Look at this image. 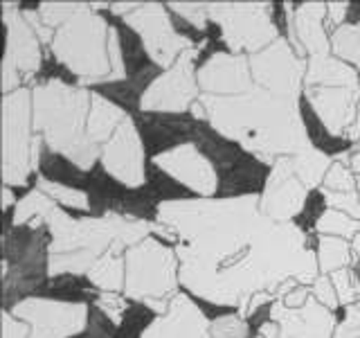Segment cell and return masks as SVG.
Here are the masks:
<instances>
[{"label": "cell", "mask_w": 360, "mask_h": 338, "mask_svg": "<svg viewBox=\"0 0 360 338\" xmlns=\"http://www.w3.org/2000/svg\"><path fill=\"white\" fill-rule=\"evenodd\" d=\"M155 221L176 237L185 293L243 318L320 277L307 232L295 221L268 219L252 192L169 199L155 206Z\"/></svg>", "instance_id": "obj_1"}, {"label": "cell", "mask_w": 360, "mask_h": 338, "mask_svg": "<svg viewBox=\"0 0 360 338\" xmlns=\"http://www.w3.org/2000/svg\"><path fill=\"white\" fill-rule=\"evenodd\" d=\"M200 104L207 111V124L223 140L239 144L268 167L313 146L302 99L281 97L255 84L234 97L200 95Z\"/></svg>", "instance_id": "obj_2"}, {"label": "cell", "mask_w": 360, "mask_h": 338, "mask_svg": "<svg viewBox=\"0 0 360 338\" xmlns=\"http://www.w3.org/2000/svg\"><path fill=\"white\" fill-rule=\"evenodd\" d=\"M93 90L79 84H68L61 77L32 84V111L34 131L43 144L77 172H90L101 149L88 135V115Z\"/></svg>", "instance_id": "obj_3"}, {"label": "cell", "mask_w": 360, "mask_h": 338, "mask_svg": "<svg viewBox=\"0 0 360 338\" xmlns=\"http://www.w3.org/2000/svg\"><path fill=\"white\" fill-rule=\"evenodd\" d=\"M50 52L84 88L120 84L129 77L120 32L93 3H84L70 20L54 30Z\"/></svg>", "instance_id": "obj_4"}, {"label": "cell", "mask_w": 360, "mask_h": 338, "mask_svg": "<svg viewBox=\"0 0 360 338\" xmlns=\"http://www.w3.org/2000/svg\"><path fill=\"white\" fill-rule=\"evenodd\" d=\"M124 214L108 210L101 217H72L61 206L56 208L45 230L48 242V277H79L88 275L101 257L117 244Z\"/></svg>", "instance_id": "obj_5"}, {"label": "cell", "mask_w": 360, "mask_h": 338, "mask_svg": "<svg viewBox=\"0 0 360 338\" xmlns=\"http://www.w3.org/2000/svg\"><path fill=\"white\" fill-rule=\"evenodd\" d=\"M127 259V282L124 296L129 302H140L155 315L169 309L180 293V262L176 248L158 237L140 242L124 253Z\"/></svg>", "instance_id": "obj_6"}, {"label": "cell", "mask_w": 360, "mask_h": 338, "mask_svg": "<svg viewBox=\"0 0 360 338\" xmlns=\"http://www.w3.org/2000/svg\"><path fill=\"white\" fill-rule=\"evenodd\" d=\"M41 135L34 131L32 86L3 95V180L7 187H25L39 169Z\"/></svg>", "instance_id": "obj_7"}, {"label": "cell", "mask_w": 360, "mask_h": 338, "mask_svg": "<svg viewBox=\"0 0 360 338\" xmlns=\"http://www.w3.org/2000/svg\"><path fill=\"white\" fill-rule=\"evenodd\" d=\"M273 3H207L210 20L221 30V43L232 54L252 56L281 39Z\"/></svg>", "instance_id": "obj_8"}, {"label": "cell", "mask_w": 360, "mask_h": 338, "mask_svg": "<svg viewBox=\"0 0 360 338\" xmlns=\"http://www.w3.org/2000/svg\"><path fill=\"white\" fill-rule=\"evenodd\" d=\"M335 311L311 296L309 287H295L268 307V320L255 338H333Z\"/></svg>", "instance_id": "obj_9"}, {"label": "cell", "mask_w": 360, "mask_h": 338, "mask_svg": "<svg viewBox=\"0 0 360 338\" xmlns=\"http://www.w3.org/2000/svg\"><path fill=\"white\" fill-rule=\"evenodd\" d=\"M205 43L207 41H200L196 48L187 50L180 56L169 70H162L151 79L138 99L142 113H149V115H185L191 111V106L202 95L196 79V59L200 50L205 48Z\"/></svg>", "instance_id": "obj_10"}, {"label": "cell", "mask_w": 360, "mask_h": 338, "mask_svg": "<svg viewBox=\"0 0 360 338\" xmlns=\"http://www.w3.org/2000/svg\"><path fill=\"white\" fill-rule=\"evenodd\" d=\"M122 20L140 39L146 59L160 70H169L187 50L198 45L176 30L167 3H140L138 9H133Z\"/></svg>", "instance_id": "obj_11"}, {"label": "cell", "mask_w": 360, "mask_h": 338, "mask_svg": "<svg viewBox=\"0 0 360 338\" xmlns=\"http://www.w3.org/2000/svg\"><path fill=\"white\" fill-rule=\"evenodd\" d=\"M5 309L32 327V338H77L90 325V304L84 300L27 296Z\"/></svg>", "instance_id": "obj_12"}, {"label": "cell", "mask_w": 360, "mask_h": 338, "mask_svg": "<svg viewBox=\"0 0 360 338\" xmlns=\"http://www.w3.org/2000/svg\"><path fill=\"white\" fill-rule=\"evenodd\" d=\"M151 165L198 199L217 196L221 178L212 158L196 142H178L151 158Z\"/></svg>", "instance_id": "obj_13"}, {"label": "cell", "mask_w": 360, "mask_h": 338, "mask_svg": "<svg viewBox=\"0 0 360 338\" xmlns=\"http://www.w3.org/2000/svg\"><path fill=\"white\" fill-rule=\"evenodd\" d=\"M250 70L257 86L281 97L302 99L304 79H307V59L295 52L286 37L277 39L266 50L250 56Z\"/></svg>", "instance_id": "obj_14"}, {"label": "cell", "mask_w": 360, "mask_h": 338, "mask_svg": "<svg viewBox=\"0 0 360 338\" xmlns=\"http://www.w3.org/2000/svg\"><path fill=\"white\" fill-rule=\"evenodd\" d=\"M99 165L122 187L140 189L146 185V146L133 115L124 120L115 135L101 146Z\"/></svg>", "instance_id": "obj_15"}, {"label": "cell", "mask_w": 360, "mask_h": 338, "mask_svg": "<svg viewBox=\"0 0 360 338\" xmlns=\"http://www.w3.org/2000/svg\"><path fill=\"white\" fill-rule=\"evenodd\" d=\"M309 192L311 189L302 183L292 169L290 158H279L270 167L264 189L259 192V208L268 219L277 223H290L307 206Z\"/></svg>", "instance_id": "obj_16"}, {"label": "cell", "mask_w": 360, "mask_h": 338, "mask_svg": "<svg viewBox=\"0 0 360 338\" xmlns=\"http://www.w3.org/2000/svg\"><path fill=\"white\" fill-rule=\"evenodd\" d=\"M198 88L210 97H234L255 86L250 56L232 54L228 50L212 52L196 70Z\"/></svg>", "instance_id": "obj_17"}, {"label": "cell", "mask_w": 360, "mask_h": 338, "mask_svg": "<svg viewBox=\"0 0 360 338\" xmlns=\"http://www.w3.org/2000/svg\"><path fill=\"white\" fill-rule=\"evenodd\" d=\"M304 99L331 138H345L356 122L360 88L352 86H304Z\"/></svg>", "instance_id": "obj_18"}, {"label": "cell", "mask_w": 360, "mask_h": 338, "mask_svg": "<svg viewBox=\"0 0 360 338\" xmlns=\"http://www.w3.org/2000/svg\"><path fill=\"white\" fill-rule=\"evenodd\" d=\"M3 23L7 32L3 65H11L25 82H30L41 70L43 43L18 3H3Z\"/></svg>", "instance_id": "obj_19"}, {"label": "cell", "mask_w": 360, "mask_h": 338, "mask_svg": "<svg viewBox=\"0 0 360 338\" xmlns=\"http://www.w3.org/2000/svg\"><path fill=\"white\" fill-rule=\"evenodd\" d=\"M288 43L302 59L331 54V34L326 32V3H284Z\"/></svg>", "instance_id": "obj_20"}, {"label": "cell", "mask_w": 360, "mask_h": 338, "mask_svg": "<svg viewBox=\"0 0 360 338\" xmlns=\"http://www.w3.org/2000/svg\"><path fill=\"white\" fill-rule=\"evenodd\" d=\"M138 338H214L212 318H207L189 293L180 291L169 309L144 327Z\"/></svg>", "instance_id": "obj_21"}, {"label": "cell", "mask_w": 360, "mask_h": 338, "mask_svg": "<svg viewBox=\"0 0 360 338\" xmlns=\"http://www.w3.org/2000/svg\"><path fill=\"white\" fill-rule=\"evenodd\" d=\"M131 113L115 104L110 97L93 90V101H90V115H88V135L99 149L104 146L115 131L122 127V122L127 120Z\"/></svg>", "instance_id": "obj_22"}, {"label": "cell", "mask_w": 360, "mask_h": 338, "mask_svg": "<svg viewBox=\"0 0 360 338\" xmlns=\"http://www.w3.org/2000/svg\"><path fill=\"white\" fill-rule=\"evenodd\" d=\"M59 208L56 203L41 192L39 187H32L25 196H20L16 208L11 210V219H9V225L7 228L11 230H20V228H32V230H39V228H45V223H48L50 214Z\"/></svg>", "instance_id": "obj_23"}, {"label": "cell", "mask_w": 360, "mask_h": 338, "mask_svg": "<svg viewBox=\"0 0 360 338\" xmlns=\"http://www.w3.org/2000/svg\"><path fill=\"white\" fill-rule=\"evenodd\" d=\"M122 248L112 246L110 251L99 259V262L88 270V284L95 287L97 293H124V282H127V259H124Z\"/></svg>", "instance_id": "obj_24"}, {"label": "cell", "mask_w": 360, "mask_h": 338, "mask_svg": "<svg viewBox=\"0 0 360 338\" xmlns=\"http://www.w3.org/2000/svg\"><path fill=\"white\" fill-rule=\"evenodd\" d=\"M315 255H318V266L322 275H331L335 270L352 268L356 259L352 242L340 239V237H324V234H318Z\"/></svg>", "instance_id": "obj_25"}, {"label": "cell", "mask_w": 360, "mask_h": 338, "mask_svg": "<svg viewBox=\"0 0 360 338\" xmlns=\"http://www.w3.org/2000/svg\"><path fill=\"white\" fill-rule=\"evenodd\" d=\"M290 163L304 185L309 189H320L326 174H329L331 165H333V156H329L326 151L318 149V146L313 144L311 149L292 156Z\"/></svg>", "instance_id": "obj_26"}, {"label": "cell", "mask_w": 360, "mask_h": 338, "mask_svg": "<svg viewBox=\"0 0 360 338\" xmlns=\"http://www.w3.org/2000/svg\"><path fill=\"white\" fill-rule=\"evenodd\" d=\"M41 192H45L56 206H61L63 210H77V212H88L90 206H93V201L86 194L84 189H79L75 185H65L61 180H50L45 176H39L37 178V185Z\"/></svg>", "instance_id": "obj_27"}, {"label": "cell", "mask_w": 360, "mask_h": 338, "mask_svg": "<svg viewBox=\"0 0 360 338\" xmlns=\"http://www.w3.org/2000/svg\"><path fill=\"white\" fill-rule=\"evenodd\" d=\"M331 54L360 75V20L345 23L342 27L331 32Z\"/></svg>", "instance_id": "obj_28"}, {"label": "cell", "mask_w": 360, "mask_h": 338, "mask_svg": "<svg viewBox=\"0 0 360 338\" xmlns=\"http://www.w3.org/2000/svg\"><path fill=\"white\" fill-rule=\"evenodd\" d=\"M315 232L324 237H340V239L354 242L360 232V221L340 210L324 208L318 221H315Z\"/></svg>", "instance_id": "obj_29"}, {"label": "cell", "mask_w": 360, "mask_h": 338, "mask_svg": "<svg viewBox=\"0 0 360 338\" xmlns=\"http://www.w3.org/2000/svg\"><path fill=\"white\" fill-rule=\"evenodd\" d=\"M335 293H338V302H340L342 309L354 307V304H360V277L356 273V268H342L335 270V273L329 275Z\"/></svg>", "instance_id": "obj_30"}, {"label": "cell", "mask_w": 360, "mask_h": 338, "mask_svg": "<svg viewBox=\"0 0 360 338\" xmlns=\"http://www.w3.org/2000/svg\"><path fill=\"white\" fill-rule=\"evenodd\" d=\"M212 336L214 338H255L250 334V325L248 318L239 311H228L223 315L212 318Z\"/></svg>", "instance_id": "obj_31"}, {"label": "cell", "mask_w": 360, "mask_h": 338, "mask_svg": "<svg viewBox=\"0 0 360 338\" xmlns=\"http://www.w3.org/2000/svg\"><path fill=\"white\" fill-rule=\"evenodd\" d=\"M93 304L112 327H120L129 311V298L124 293H97Z\"/></svg>", "instance_id": "obj_32"}, {"label": "cell", "mask_w": 360, "mask_h": 338, "mask_svg": "<svg viewBox=\"0 0 360 338\" xmlns=\"http://www.w3.org/2000/svg\"><path fill=\"white\" fill-rule=\"evenodd\" d=\"M169 11L176 14L183 23H187L189 27H194L196 32H205L210 25V11L207 3H167Z\"/></svg>", "instance_id": "obj_33"}, {"label": "cell", "mask_w": 360, "mask_h": 338, "mask_svg": "<svg viewBox=\"0 0 360 338\" xmlns=\"http://www.w3.org/2000/svg\"><path fill=\"white\" fill-rule=\"evenodd\" d=\"M356 189H358V178L354 176L352 169H349V165L333 158V165L329 169V174H326L320 192H342V194H349V192H356Z\"/></svg>", "instance_id": "obj_34"}, {"label": "cell", "mask_w": 360, "mask_h": 338, "mask_svg": "<svg viewBox=\"0 0 360 338\" xmlns=\"http://www.w3.org/2000/svg\"><path fill=\"white\" fill-rule=\"evenodd\" d=\"M82 7L84 3H39L37 11L45 25L54 32V30H59L65 20H70Z\"/></svg>", "instance_id": "obj_35"}, {"label": "cell", "mask_w": 360, "mask_h": 338, "mask_svg": "<svg viewBox=\"0 0 360 338\" xmlns=\"http://www.w3.org/2000/svg\"><path fill=\"white\" fill-rule=\"evenodd\" d=\"M326 208H333V210H340L349 217H354L360 221V199H358V192H349V194H342V192H322Z\"/></svg>", "instance_id": "obj_36"}, {"label": "cell", "mask_w": 360, "mask_h": 338, "mask_svg": "<svg viewBox=\"0 0 360 338\" xmlns=\"http://www.w3.org/2000/svg\"><path fill=\"white\" fill-rule=\"evenodd\" d=\"M311 289V296L318 300L320 304H324L326 309H331V311H338L340 309V302H338V293H335V287H333V282L329 275H322L313 282V284L309 287Z\"/></svg>", "instance_id": "obj_37"}, {"label": "cell", "mask_w": 360, "mask_h": 338, "mask_svg": "<svg viewBox=\"0 0 360 338\" xmlns=\"http://www.w3.org/2000/svg\"><path fill=\"white\" fill-rule=\"evenodd\" d=\"M333 338H360V304L345 309V318L338 323Z\"/></svg>", "instance_id": "obj_38"}, {"label": "cell", "mask_w": 360, "mask_h": 338, "mask_svg": "<svg viewBox=\"0 0 360 338\" xmlns=\"http://www.w3.org/2000/svg\"><path fill=\"white\" fill-rule=\"evenodd\" d=\"M3 338H32V327L18 320L9 309L3 311Z\"/></svg>", "instance_id": "obj_39"}, {"label": "cell", "mask_w": 360, "mask_h": 338, "mask_svg": "<svg viewBox=\"0 0 360 338\" xmlns=\"http://www.w3.org/2000/svg\"><path fill=\"white\" fill-rule=\"evenodd\" d=\"M352 3H326V27L331 32L345 25V18L349 14Z\"/></svg>", "instance_id": "obj_40"}, {"label": "cell", "mask_w": 360, "mask_h": 338, "mask_svg": "<svg viewBox=\"0 0 360 338\" xmlns=\"http://www.w3.org/2000/svg\"><path fill=\"white\" fill-rule=\"evenodd\" d=\"M345 154H347V156H333V158H335V161L345 163V165H349V169L354 172V176L360 178V142L354 144L352 149L345 151Z\"/></svg>", "instance_id": "obj_41"}, {"label": "cell", "mask_w": 360, "mask_h": 338, "mask_svg": "<svg viewBox=\"0 0 360 338\" xmlns=\"http://www.w3.org/2000/svg\"><path fill=\"white\" fill-rule=\"evenodd\" d=\"M16 203H18V196L14 194V187H3V210L5 212H11L16 208Z\"/></svg>", "instance_id": "obj_42"}, {"label": "cell", "mask_w": 360, "mask_h": 338, "mask_svg": "<svg viewBox=\"0 0 360 338\" xmlns=\"http://www.w3.org/2000/svg\"><path fill=\"white\" fill-rule=\"evenodd\" d=\"M347 140L352 142V144H358V142H360V106H358V113H356V122H354L352 131H349Z\"/></svg>", "instance_id": "obj_43"}, {"label": "cell", "mask_w": 360, "mask_h": 338, "mask_svg": "<svg viewBox=\"0 0 360 338\" xmlns=\"http://www.w3.org/2000/svg\"><path fill=\"white\" fill-rule=\"evenodd\" d=\"M352 246H354V257H356V262L360 264V232H358V237L352 242Z\"/></svg>", "instance_id": "obj_44"}, {"label": "cell", "mask_w": 360, "mask_h": 338, "mask_svg": "<svg viewBox=\"0 0 360 338\" xmlns=\"http://www.w3.org/2000/svg\"><path fill=\"white\" fill-rule=\"evenodd\" d=\"M356 192H358V199H360V178H358V189Z\"/></svg>", "instance_id": "obj_45"}]
</instances>
